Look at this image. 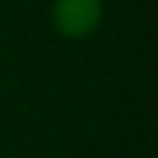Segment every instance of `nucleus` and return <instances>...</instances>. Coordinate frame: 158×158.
I'll use <instances>...</instances> for the list:
<instances>
[{"label": "nucleus", "mask_w": 158, "mask_h": 158, "mask_svg": "<svg viewBox=\"0 0 158 158\" xmlns=\"http://www.w3.org/2000/svg\"><path fill=\"white\" fill-rule=\"evenodd\" d=\"M106 19V0H53L50 25L65 40H87Z\"/></svg>", "instance_id": "1"}]
</instances>
